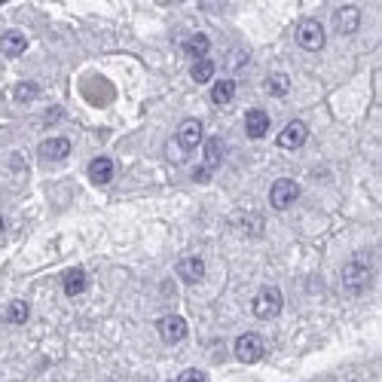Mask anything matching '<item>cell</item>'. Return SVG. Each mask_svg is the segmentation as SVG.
I'll use <instances>...</instances> for the list:
<instances>
[{
  "label": "cell",
  "mask_w": 382,
  "mask_h": 382,
  "mask_svg": "<svg viewBox=\"0 0 382 382\" xmlns=\"http://www.w3.org/2000/svg\"><path fill=\"white\" fill-rule=\"evenodd\" d=\"M370 282H373V272H370V266H367V263H361V260L346 263V269H343L346 291H352V294H361V291L370 288Z\"/></svg>",
  "instance_id": "obj_1"
},
{
  "label": "cell",
  "mask_w": 382,
  "mask_h": 382,
  "mask_svg": "<svg viewBox=\"0 0 382 382\" xmlns=\"http://www.w3.org/2000/svg\"><path fill=\"white\" fill-rule=\"evenodd\" d=\"M282 306H284V300H282V291L278 288H263L260 294L254 297V315L257 318H263V322H269V318H276L278 312H282Z\"/></svg>",
  "instance_id": "obj_2"
},
{
  "label": "cell",
  "mask_w": 382,
  "mask_h": 382,
  "mask_svg": "<svg viewBox=\"0 0 382 382\" xmlns=\"http://www.w3.org/2000/svg\"><path fill=\"white\" fill-rule=\"evenodd\" d=\"M266 346H263V337L260 333H242V337L236 339V358L242 361V364H257V361L263 358Z\"/></svg>",
  "instance_id": "obj_3"
},
{
  "label": "cell",
  "mask_w": 382,
  "mask_h": 382,
  "mask_svg": "<svg viewBox=\"0 0 382 382\" xmlns=\"http://www.w3.org/2000/svg\"><path fill=\"white\" fill-rule=\"evenodd\" d=\"M297 196H300V187H297V181H291V177H278V181L269 187V202H272V208H278V211L294 205Z\"/></svg>",
  "instance_id": "obj_4"
},
{
  "label": "cell",
  "mask_w": 382,
  "mask_h": 382,
  "mask_svg": "<svg viewBox=\"0 0 382 382\" xmlns=\"http://www.w3.org/2000/svg\"><path fill=\"white\" fill-rule=\"evenodd\" d=\"M297 43L309 52H318L324 46V28L315 22V19H306V22L297 25Z\"/></svg>",
  "instance_id": "obj_5"
},
{
  "label": "cell",
  "mask_w": 382,
  "mask_h": 382,
  "mask_svg": "<svg viewBox=\"0 0 382 382\" xmlns=\"http://www.w3.org/2000/svg\"><path fill=\"white\" fill-rule=\"evenodd\" d=\"M177 144H181L183 153H190L193 147L202 144V122L199 120H183L181 126H177Z\"/></svg>",
  "instance_id": "obj_6"
},
{
  "label": "cell",
  "mask_w": 382,
  "mask_h": 382,
  "mask_svg": "<svg viewBox=\"0 0 382 382\" xmlns=\"http://www.w3.org/2000/svg\"><path fill=\"white\" fill-rule=\"evenodd\" d=\"M306 135H309V128H306V122H288V126L282 128V135H278V147H284V150H297V147H303L306 144Z\"/></svg>",
  "instance_id": "obj_7"
},
{
  "label": "cell",
  "mask_w": 382,
  "mask_h": 382,
  "mask_svg": "<svg viewBox=\"0 0 382 382\" xmlns=\"http://www.w3.org/2000/svg\"><path fill=\"white\" fill-rule=\"evenodd\" d=\"M159 337L166 339V343H181V339L187 337V322H183L181 315L159 318Z\"/></svg>",
  "instance_id": "obj_8"
},
{
  "label": "cell",
  "mask_w": 382,
  "mask_h": 382,
  "mask_svg": "<svg viewBox=\"0 0 382 382\" xmlns=\"http://www.w3.org/2000/svg\"><path fill=\"white\" fill-rule=\"evenodd\" d=\"M333 25H337L339 34H355L361 25V10L358 6H339L337 16H333Z\"/></svg>",
  "instance_id": "obj_9"
},
{
  "label": "cell",
  "mask_w": 382,
  "mask_h": 382,
  "mask_svg": "<svg viewBox=\"0 0 382 382\" xmlns=\"http://www.w3.org/2000/svg\"><path fill=\"white\" fill-rule=\"evenodd\" d=\"M245 132H248V138H263L269 132V113L260 111V107L248 111L245 113Z\"/></svg>",
  "instance_id": "obj_10"
},
{
  "label": "cell",
  "mask_w": 382,
  "mask_h": 382,
  "mask_svg": "<svg viewBox=\"0 0 382 382\" xmlns=\"http://www.w3.org/2000/svg\"><path fill=\"white\" fill-rule=\"evenodd\" d=\"M177 276H181V282L196 284V282H202V276H205V263H202L199 257H183V260L177 263Z\"/></svg>",
  "instance_id": "obj_11"
},
{
  "label": "cell",
  "mask_w": 382,
  "mask_h": 382,
  "mask_svg": "<svg viewBox=\"0 0 382 382\" xmlns=\"http://www.w3.org/2000/svg\"><path fill=\"white\" fill-rule=\"evenodd\" d=\"M89 181L98 183V187H104V183L113 181V162L107 159V156H98V159L89 162Z\"/></svg>",
  "instance_id": "obj_12"
},
{
  "label": "cell",
  "mask_w": 382,
  "mask_h": 382,
  "mask_svg": "<svg viewBox=\"0 0 382 382\" xmlns=\"http://www.w3.org/2000/svg\"><path fill=\"white\" fill-rule=\"evenodd\" d=\"M25 49H28V40H25V34H19V31H6L3 37H0V52H3L6 58L22 56Z\"/></svg>",
  "instance_id": "obj_13"
},
{
  "label": "cell",
  "mask_w": 382,
  "mask_h": 382,
  "mask_svg": "<svg viewBox=\"0 0 382 382\" xmlns=\"http://www.w3.org/2000/svg\"><path fill=\"white\" fill-rule=\"evenodd\" d=\"M67 153H71V141H67V138H46L43 144H40V156L49 159V162L65 159Z\"/></svg>",
  "instance_id": "obj_14"
},
{
  "label": "cell",
  "mask_w": 382,
  "mask_h": 382,
  "mask_svg": "<svg viewBox=\"0 0 382 382\" xmlns=\"http://www.w3.org/2000/svg\"><path fill=\"white\" fill-rule=\"evenodd\" d=\"M61 284H65V294H67V297H80V294L86 291L89 278H86L83 269H67L65 278H61Z\"/></svg>",
  "instance_id": "obj_15"
},
{
  "label": "cell",
  "mask_w": 382,
  "mask_h": 382,
  "mask_svg": "<svg viewBox=\"0 0 382 382\" xmlns=\"http://www.w3.org/2000/svg\"><path fill=\"white\" fill-rule=\"evenodd\" d=\"M233 98H236V80H217V83L211 86V101H214L217 107H227Z\"/></svg>",
  "instance_id": "obj_16"
},
{
  "label": "cell",
  "mask_w": 382,
  "mask_h": 382,
  "mask_svg": "<svg viewBox=\"0 0 382 382\" xmlns=\"http://www.w3.org/2000/svg\"><path fill=\"white\" fill-rule=\"evenodd\" d=\"M208 49H211V40L205 37V34H193V37L183 43V52H187L190 58H196V61L208 58Z\"/></svg>",
  "instance_id": "obj_17"
},
{
  "label": "cell",
  "mask_w": 382,
  "mask_h": 382,
  "mask_svg": "<svg viewBox=\"0 0 382 382\" xmlns=\"http://www.w3.org/2000/svg\"><path fill=\"white\" fill-rule=\"evenodd\" d=\"M221 159H223V141L221 138H208L205 141V166H202V168H208V172H211V168L221 166Z\"/></svg>",
  "instance_id": "obj_18"
},
{
  "label": "cell",
  "mask_w": 382,
  "mask_h": 382,
  "mask_svg": "<svg viewBox=\"0 0 382 382\" xmlns=\"http://www.w3.org/2000/svg\"><path fill=\"white\" fill-rule=\"evenodd\" d=\"M288 89H291L288 74H269V77H266V92H269V95H276V98L288 95Z\"/></svg>",
  "instance_id": "obj_19"
},
{
  "label": "cell",
  "mask_w": 382,
  "mask_h": 382,
  "mask_svg": "<svg viewBox=\"0 0 382 382\" xmlns=\"http://www.w3.org/2000/svg\"><path fill=\"white\" fill-rule=\"evenodd\" d=\"M190 77H193L196 83H208V80L214 77V61H211V58L193 61V67H190Z\"/></svg>",
  "instance_id": "obj_20"
},
{
  "label": "cell",
  "mask_w": 382,
  "mask_h": 382,
  "mask_svg": "<svg viewBox=\"0 0 382 382\" xmlns=\"http://www.w3.org/2000/svg\"><path fill=\"white\" fill-rule=\"evenodd\" d=\"M6 318H10V324H25L28 322V303L25 300H12L10 309H6Z\"/></svg>",
  "instance_id": "obj_21"
},
{
  "label": "cell",
  "mask_w": 382,
  "mask_h": 382,
  "mask_svg": "<svg viewBox=\"0 0 382 382\" xmlns=\"http://www.w3.org/2000/svg\"><path fill=\"white\" fill-rule=\"evenodd\" d=\"M37 95H40V89L34 86V83H19L16 89H12V98L22 101V104H25V101H34Z\"/></svg>",
  "instance_id": "obj_22"
},
{
  "label": "cell",
  "mask_w": 382,
  "mask_h": 382,
  "mask_svg": "<svg viewBox=\"0 0 382 382\" xmlns=\"http://www.w3.org/2000/svg\"><path fill=\"white\" fill-rule=\"evenodd\" d=\"M177 382H205V373H202V370H193V367H190V370L181 373V379H177Z\"/></svg>",
  "instance_id": "obj_23"
},
{
  "label": "cell",
  "mask_w": 382,
  "mask_h": 382,
  "mask_svg": "<svg viewBox=\"0 0 382 382\" xmlns=\"http://www.w3.org/2000/svg\"><path fill=\"white\" fill-rule=\"evenodd\" d=\"M208 175H211L208 168H196V172H193V177H196V181H199V183H202V181H208Z\"/></svg>",
  "instance_id": "obj_24"
},
{
  "label": "cell",
  "mask_w": 382,
  "mask_h": 382,
  "mask_svg": "<svg viewBox=\"0 0 382 382\" xmlns=\"http://www.w3.org/2000/svg\"><path fill=\"white\" fill-rule=\"evenodd\" d=\"M3 227H6V223H3V217H0V233H3Z\"/></svg>",
  "instance_id": "obj_25"
}]
</instances>
